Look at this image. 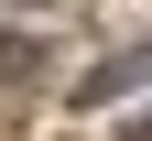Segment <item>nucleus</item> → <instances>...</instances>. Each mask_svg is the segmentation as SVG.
<instances>
[{
	"label": "nucleus",
	"mask_w": 152,
	"mask_h": 141,
	"mask_svg": "<svg viewBox=\"0 0 152 141\" xmlns=\"http://www.w3.org/2000/svg\"><path fill=\"white\" fill-rule=\"evenodd\" d=\"M33 76H44V44L33 33H0V87H33Z\"/></svg>",
	"instance_id": "f03ea898"
},
{
	"label": "nucleus",
	"mask_w": 152,
	"mask_h": 141,
	"mask_svg": "<svg viewBox=\"0 0 152 141\" xmlns=\"http://www.w3.org/2000/svg\"><path fill=\"white\" fill-rule=\"evenodd\" d=\"M120 141H152V109H141V119H130V130H120Z\"/></svg>",
	"instance_id": "7ed1b4c3"
},
{
	"label": "nucleus",
	"mask_w": 152,
	"mask_h": 141,
	"mask_svg": "<svg viewBox=\"0 0 152 141\" xmlns=\"http://www.w3.org/2000/svg\"><path fill=\"white\" fill-rule=\"evenodd\" d=\"M130 87H152V44H120L109 65H87L76 76V109H109V98H130Z\"/></svg>",
	"instance_id": "f257e3e1"
}]
</instances>
